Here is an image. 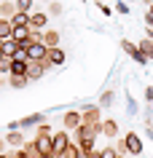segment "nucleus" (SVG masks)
<instances>
[{
    "label": "nucleus",
    "mask_w": 153,
    "mask_h": 158,
    "mask_svg": "<svg viewBox=\"0 0 153 158\" xmlns=\"http://www.w3.org/2000/svg\"><path fill=\"white\" fill-rule=\"evenodd\" d=\"M8 22H11L14 27H30V11H16Z\"/></svg>",
    "instance_id": "f8f14e48"
},
{
    "label": "nucleus",
    "mask_w": 153,
    "mask_h": 158,
    "mask_svg": "<svg viewBox=\"0 0 153 158\" xmlns=\"http://www.w3.org/2000/svg\"><path fill=\"white\" fill-rule=\"evenodd\" d=\"M78 148L86 150V153H94V139H81V142H78Z\"/></svg>",
    "instance_id": "393cba45"
},
{
    "label": "nucleus",
    "mask_w": 153,
    "mask_h": 158,
    "mask_svg": "<svg viewBox=\"0 0 153 158\" xmlns=\"http://www.w3.org/2000/svg\"><path fill=\"white\" fill-rule=\"evenodd\" d=\"M121 148L126 150V153H132V156H140L142 153V139H140V134L129 131L124 139H121Z\"/></svg>",
    "instance_id": "f03ea898"
},
{
    "label": "nucleus",
    "mask_w": 153,
    "mask_h": 158,
    "mask_svg": "<svg viewBox=\"0 0 153 158\" xmlns=\"http://www.w3.org/2000/svg\"><path fill=\"white\" fill-rule=\"evenodd\" d=\"M27 67H30L27 59H14L11 56V75H27Z\"/></svg>",
    "instance_id": "ddd939ff"
},
{
    "label": "nucleus",
    "mask_w": 153,
    "mask_h": 158,
    "mask_svg": "<svg viewBox=\"0 0 153 158\" xmlns=\"http://www.w3.org/2000/svg\"><path fill=\"white\" fill-rule=\"evenodd\" d=\"M16 11H19V8H16V0H14V3H8V0H0V16H3V19H11Z\"/></svg>",
    "instance_id": "4468645a"
},
{
    "label": "nucleus",
    "mask_w": 153,
    "mask_h": 158,
    "mask_svg": "<svg viewBox=\"0 0 153 158\" xmlns=\"http://www.w3.org/2000/svg\"><path fill=\"white\" fill-rule=\"evenodd\" d=\"M54 67L65 64V48H59V46H54V48H49V56H46Z\"/></svg>",
    "instance_id": "1a4fd4ad"
},
{
    "label": "nucleus",
    "mask_w": 153,
    "mask_h": 158,
    "mask_svg": "<svg viewBox=\"0 0 153 158\" xmlns=\"http://www.w3.org/2000/svg\"><path fill=\"white\" fill-rule=\"evenodd\" d=\"M11 35H14V24H11L8 19H3V16H0V38L6 40V38H11Z\"/></svg>",
    "instance_id": "a211bd4d"
},
{
    "label": "nucleus",
    "mask_w": 153,
    "mask_h": 158,
    "mask_svg": "<svg viewBox=\"0 0 153 158\" xmlns=\"http://www.w3.org/2000/svg\"><path fill=\"white\" fill-rule=\"evenodd\" d=\"M89 158H102V156H100V150H94V153H91Z\"/></svg>",
    "instance_id": "f704fd0d"
},
{
    "label": "nucleus",
    "mask_w": 153,
    "mask_h": 158,
    "mask_svg": "<svg viewBox=\"0 0 153 158\" xmlns=\"http://www.w3.org/2000/svg\"><path fill=\"white\" fill-rule=\"evenodd\" d=\"M116 14H121V16H126V14H129V6L124 3V0H118V3H116Z\"/></svg>",
    "instance_id": "bb28decb"
},
{
    "label": "nucleus",
    "mask_w": 153,
    "mask_h": 158,
    "mask_svg": "<svg viewBox=\"0 0 153 158\" xmlns=\"http://www.w3.org/2000/svg\"><path fill=\"white\" fill-rule=\"evenodd\" d=\"M54 134H35V139H32V145H35V150L38 153H54V139H51Z\"/></svg>",
    "instance_id": "20e7f679"
},
{
    "label": "nucleus",
    "mask_w": 153,
    "mask_h": 158,
    "mask_svg": "<svg viewBox=\"0 0 153 158\" xmlns=\"http://www.w3.org/2000/svg\"><path fill=\"white\" fill-rule=\"evenodd\" d=\"M6 145H8V142H6V139H0V153H3V148H6Z\"/></svg>",
    "instance_id": "c9c22d12"
},
{
    "label": "nucleus",
    "mask_w": 153,
    "mask_h": 158,
    "mask_svg": "<svg viewBox=\"0 0 153 158\" xmlns=\"http://www.w3.org/2000/svg\"><path fill=\"white\" fill-rule=\"evenodd\" d=\"M3 56H6V54H3V46H0V59H3Z\"/></svg>",
    "instance_id": "58836bf2"
},
{
    "label": "nucleus",
    "mask_w": 153,
    "mask_h": 158,
    "mask_svg": "<svg viewBox=\"0 0 153 158\" xmlns=\"http://www.w3.org/2000/svg\"><path fill=\"white\" fill-rule=\"evenodd\" d=\"M62 123H65V129H67V131H75L78 126L83 123V113H78V110H70V113H65Z\"/></svg>",
    "instance_id": "39448f33"
},
{
    "label": "nucleus",
    "mask_w": 153,
    "mask_h": 158,
    "mask_svg": "<svg viewBox=\"0 0 153 158\" xmlns=\"http://www.w3.org/2000/svg\"><path fill=\"white\" fill-rule=\"evenodd\" d=\"M27 83H30L27 75H8V86H11V89H24Z\"/></svg>",
    "instance_id": "f3484780"
},
{
    "label": "nucleus",
    "mask_w": 153,
    "mask_h": 158,
    "mask_svg": "<svg viewBox=\"0 0 153 158\" xmlns=\"http://www.w3.org/2000/svg\"><path fill=\"white\" fill-rule=\"evenodd\" d=\"M142 3H148V6H151V0H142Z\"/></svg>",
    "instance_id": "ea45409f"
},
{
    "label": "nucleus",
    "mask_w": 153,
    "mask_h": 158,
    "mask_svg": "<svg viewBox=\"0 0 153 158\" xmlns=\"http://www.w3.org/2000/svg\"><path fill=\"white\" fill-rule=\"evenodd\" d=\"M148 38H151V40H153V27H148Z\"/></svg>",
    "instance_id": "e433bc0d"
},
{
    "label": "nucleus",
    "mask_w": 153,
    "mask_h": 158,
    "mask_svg": "<svg viewBox=\"0 0 153 158\" xmlns=\"http://www.w3.org/2000/svg\"><path fill=\"white\" fill-rule=\"evenodd\" d=\"M145 102H148V105H153V86H148V89H145Z\"/></svg>",
    "instance_id": "7c9ffc66"
},
{
    "label": "nucleus",
    "mask_w": 153,
    "mask_h": 158,
    "mask_svg": "<svg viewBox=\"0 0 153 158\" xmlns=\"http://www.w3.org/2000/svg\"><path fill=\"white\" fill-rule=\"evenodd\" d=\"M110 105H113V91L108 89V91L100 94V107H110Z\"/></svg>",
    "instance_id": "4be33fe9"
},
{
    "label": "nucleus",
    "mask_w": 153,
    "mask_h": 158,
    "mask_svg": "<svg viewBox=\"0 0 153 158\" xmlns=\"http://www.w3.org/2000/svg\"><path fill=\"white\" fill-rule=\"evenodd\" d=\"M145 134L151 137V142H153V126H145Z\"/></svg>",
    "instance_id": "72a5a7b5"
},
{
    "label": "nucleus",
    "mask_w": 153,
    "mask_h": 158,
    "mask_svg": "<svg viewBox=\"0 0 153 158\" xmlns=\"http://www.w3.org/2000/svg\"><path fill=\"white\" fill-rule=\"evenodd\" d=\"M0 158H11V153H0Z\"/></svg>",
    "instance_id": "4c0bfd02"
},
{
    "label": "nucleus",
    "mask_w": 153,
    "mask_h": 158,
    "mask_svg": "<svg viewBox=\"0 0 153 158\" xmlns=\"http://www.w3.org/2000/svg\"><path fill=\"white\" fill-rule=\"evenodd\" d=\"M75 156H78V142H75V145L70 142L67 148L62 150V153H57V156H54V158H75Z\"/></svg>",
    "instance_id": "6ab92c4d"
},
{
    "label": "nucleus",
    "mask_w": 153,
    "mask_h": 158,
    "mask_svg": "<svg viewBox=\"0 0 153 158\" xmlns=\"http://www.w3.org/2000/svg\"><path fill=\"white\" fill-rule=\"evenodd\" d=\"M137 110H140V107H137V102L126 94V113H129V115H137Z\"/></svg>",
    "instance_id": "b1692460"
},
{
    "label": "nucleus",
    "mask_w": 153,
    "mask_h": 158,
    "mask_svg": "<svg viewBox=\"0 0 153 158\" xmlns=\"http://www.w3.org/2000/svg\"><path fill=\"white\" fill-rule=\"evenodd\" d=\"M6 142H8V145H14V148H24V137H22V129H11V131L6 134Z\"/></svg>",
    "instance_id": "9b49d317"
},
{
    "label": "nucleus",
    "mask_w": 153,
    "mask_h": 158,
    "mask_svg": "<svg viewBox=\"0 0 153 158\" xmlns=\"http://www.w3.org/2000/svg\"><path fill=\"white\" fill-rule=\"evenodd\" d=\"M145 24H148V27H153V14H151V11L145 14Z\"/></svg>",
    "instance_id": "2f4dec72"
},
{
    "label": "nucleus",
    "mask_w": 153,
    "mask_h": 158,
    "mask_svg": "<svg viewBox=\"0 0 153 158\" xmlns=\"http://www.w3.org/2000/svg\"><path fill=\"white\" fill-rule=\"evenodd\" d=\"M89 156H91V153H86V150H81V148H78V156H75V158H89Z\"/></svg>",
    "instance_id": "473e14b6"
},
{
    "label": "nucleus",
    "mask_w": 153,
    "mask_h": 158,
    "mask_svg": "<svg viewBox=\"0 0 153 158\" xmlns=\"http://www.w3.org/2000/svg\"><path fill=\"white\" fill-rule=\"evenodd\" d=\"M40 123H46V115L43 113H32V115L19 121V129H32V126H40Z\"/></svg>",
    "instance_id": "6e6552de"
},
{
    "label": "nucleus",
    "mask_w": 153,
    "mask_h": 158,
    "mask_svg": "<svg viewBox=\"0 0 153 158\" xmlns=\"http://www.w3.org/2000/svg\"><path fill=\"white\" fill-rule=\"evenodd\" d=\"M19 48H22V46H19L16 38H6V40H3V54H6V56H14Z\"/></svg>",
    "instance_id": "dca6fc26"
},
{
    "label": "nucleus",
    "mask_w": 153,
    "mask_h": 158,
    "mask_svg": "<svg viewBox=\"0 0 153 158\" xmlns=\"http://www.w3.org/2000/svg\"><path fill=\"white\" fill-rule=\"evenodd\" d=\"M16 8L19 11H32V0H16Z\"/></svg>",
    "instance_id": "a878e982"
},
{
    "label": "nucleus",
    "mask_w": 153,
    "mask_h": 158,
    "mask_svg": "<svg viewBox=\"0 0 153 158\" xmlns=\"http://www.w3.org/2000/svg\"><path fill=\"white\" fill-rule=\"evenodd\" d=\"M137 46H140V48L145 51V56H148V59L153 62V40H151V38H145V40H140Z\"/></svg>",
    "instance_id": "aec40b11"
},
{
    "label": "nucleus",
    "mask_w": 153,
    "mask_h": 158,
    "mask_svg": "<svg viewBox=\"0 0 153 158\" xmlns=\"http://www.w3.org/2000/svg\"><path fill=\"white\" fill-rule=\"evenodd\" d=\"M27 56H30V62H43V59L49 56V46L43 40H32L27 46Z\"/></svg>",
    "instance_id": "7ed1b4c3"
},
{
    "label": "nucleus",
    "mask_w": 153,
    "mask_h": 158,
    "mask_svg": "<svg viewBox=\"0 0 153 158\" xmlns=\"http://www.w3.org/2000/svg\"><path fill=\"white\" fill-rule=\"evenodd\" d=\"M49 14H51V16H59V14H62V3H51V6H49Z\"/></svg>",
    "instance_id": "cd10ccee"
},
{
    "label": "nucleus",
    "mask_w": 153,
    "mask_h": 158,
    "mask_svg": "<svg viewBox=\"0 0 153 158\" xmlns=\"http://www.w3.org/2000/svg\"><path fill=\"white\" fill-rule=\"evenodd\" d=\"M100 156H102V158H121V150L113 148V145H108V148L100 150Z\"/></svg>",
    "instance_id": "412c9836"
},
{
    "label": "nucleus",
    "mask_w": 153,
    "mask_h": 158,
    "mask_svg": "<svg viewBox=\"0 0 153 158\" xmlns=\"http://www.w3.org/2000/svg\"><path fill=\"white\" fill-rule=\"evenodd\" d=\"M11 158H30V156H27L24 148H16V153H11Z\"/></svg>",
    "instance_id": "c756f323"
},
{
    "label": "nucleus",
    "mask_w": 153,
    "mask_h": 158,
    "mask_svg": "<svg viewBox=\"0 0 153 158\" xmlns=\"http://www.w3.org/2000/svg\"><path fill=\"white\" fill-rule=\"evenodd\" d=\"M102 134H105L108 139H116V137H118V123H116L113 118H108V121H102Z\"/></svg>",
    "instance_id": "9d476101"
},
{
    "label": "nucleus",
    "mask_w": 153,
    "mask_h": 158,
    "mask_svg": "<svg viewBox=\"0 0 153 158\" xmlns=\"http://www.w3.org/2000/svg\"><path fill=\"white\" fill-rule=\"evenodd\" d=\"M0 75H11V56L0 59Z\"/></svg>",
    "instance_id": "5701e85b"
},
{
    "label": "nucleus",
    "mask_w": 153,
    "mask_h": 158,
    "mask_svg": "<svg viewBox=\"0 0 153 158\" xmlns=\"http://www.w3.org/2000/svg\"><path fill=\"white\" fill-rule=\"evenodd\" d=\"M51 139H54V156H57V153H62V150H65V148H67V145H70L67 129H62V131H57V134H54V137H51Z\"/></svg>",
    "instance_id": "0eeeda50"
},
{
    "label": "nucleus",
    "mask_w": 153,
    "mask_h": 158,
    "mask_svg": "<svg viewBox=\"0 0 153 158\" xmlns=\"http://www.w3.org/2000/svg\"><path fill=\"white\" fill-rule=\"evenodd\" d=\"M121 48L126 51V54H129V56H132V59H134L137 64H148V62H151V59L145 56V51L140 48V46H134V43L129 40V38H121Z\"/></svg>",
    "instance_id": "f257e3e1"
},
{
    "label": "nucleus",
    "mask_w": 153,
    "mask_h": 158,
    "mask_svg": "<svg viewBox=\"0 0 153 158\" xmlns=\"http://www.w3.org/2000/svg\"><path fill=\"white\" fill-rule=\"evenodd\" d=\"M97 8H100L102 14H105V16H113V11H116V8H110L108 3H97Z\"/></svg>",
    "instance_id": "c85d7f7f"
},
{
    "label": "nucleus",
    "mask_w": 153,
    "mask_h": 158,
    "mask_svg": "<svg viewBox=\"0 0 153 158\" xmlns=\"http://www.w3.org/2000/svg\"><path fill=\"white\" fill-rule=\"evenodd\" d=\"M81 3H89V0H81Z\"/></svg>",
    "instance_id": "79ce46f5"
},
{
    "label": "nucleus",
    "mask_w": 153,
    "mask_h": 158,
    "mask_svg": "<svg viewBox=\"0 0 153 158\" xmlns=\"http://www.w3.org/2000/svg\"><path fill=\"white\" fill-rule=\"evenodd\" d=\"M59 40H62V35L57 32V30H46V32H43V43H46L49 48H54V46H59Z\"/></svg>",
    "instance_id": "2eb2a0df"
},
{
    "label": "nucleus",
    "mask_w": 153,
    "mask_h": 158,
    "mask_svg": "<svg viewBox=\"0 0 153 158\" xmlns=\"http://www.w3.org/2000/svg\"><path fill=\"white\" fill-rule=\"evenodd\" d=\"M49 24V14L46 11H30V27L32 30H43Z\"/></svg>",
    "instance_id": "423d86ee"
},
{
    "label": "nucleus",
    "mask_w": 153,
    "mask_h": 158,
    "mask_svg": "<svg viewBox=\"0 0 153 158\" xmlns=\"http://www.w3.org/2000/svg\"><path fill=\"white\" fill-rule=\"evenodd\" d=\"M0 46H3V38H0Z\"/></svg>",
    "instance_id": "a19ab883"
}]
</instances>
